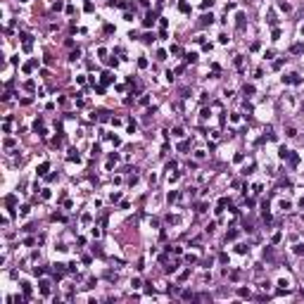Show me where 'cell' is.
I'll return each instance as SVG.
<instances>
[{"label":"cell","instance_id":"6da1fadb","mask_svg":"<svg viewBox=\"0 0 304 304\" xmlns=\"http://www.w3.org/2000/svg\"><path fill=\"white\" fill-rule=\"evenodd\" d=\"M283 83L297 86V83H302V76H299V74H288V76H283Z\"/></svg>","mask_w":304,"mask_h":304},{"label":"cell","instance_id":"7a4b0ae2","mask_svg":"<svg viewBox=\"0 0 304 304\" xmlns=\"http://www.w3.org/2000/svg\"><path fill=\"white\" fill-rule=\"evenodd\" d=\"M154 22H157V12H147V15H145V19H143V26H152Z\"/></svg>","mask_w":304,"mask_h":304},{"label":"cell","instance_id":"3957f363","mask_svg":"<svg viewBox=\"0 0 304 304\" xmlns=\"http://www.w3.org/2000/svg\"><path fill=\"white\" fill-rule=\"evenodd\" d=\"M290 154H292V150H288L285 145H280V150H278V157H280V159H290Z\"/></svg>","mask_w":304,"mask_h":304},{"label":"cell","instance_id":"277c9868","mask_svg":"<svg viewBox=\"0 0 304 304\" xmlns=\"http://www.w3.org/2000/svg\"><path fill=\"white\" fill-rule=\"evenodd\" d=\"M290 52H292V55H302V52H304V45H302V43H295L292 48H290Z\"/></svg>","mask_w":304,"mask_h":304},{"label":"cell","instance_id":"5b68a950","mask_svg":"<svg viewBox=\"0 0 304 304\" xmlns=\"http://www.w3.org/2000/svg\"><path fill=\"white\" fill-rule=\"evenodd\" d=\"M212 22H214V15H202V19H200V24H202V26H209Z\"/></svg>","mask_w":304,"mask_h":304},{"label":"cell","instance_id":"8992f818","mask_svg":"<svg viewBox=\"0 0 304 304\" xmlns=\"http://www.w3.org/2000/svg\"><path fill=\"white\" fill-rule=\"evenodd\" d=\"M48 169H50V164H48V162H43V164L38 166V171H36V173H38V176H45V173H48Z\"/></svg>","mask_w":304,"mask_h":304},{"label":"cell","instance_id":"52a82bcc","mask_svg":"<svg viewBox=\"0 0 304 304\" xmlns=\"http://www.w3.org/2000/svg\"><path fill=\"white\" fill-rule=\"evenodd\" d=\"M67 157H69V162H81V154H78L76 150H69V154H67Z\"/></svg>","mask_w":304,"mask_h":304},{"label":"cell","instance_id":"ba28073f","mask_svg":"<svg viewBox=\"0 0 304 304\" xmlns=\"http://www.w3.org/2000/svg\"><path fill=\"white\" fill-rule=\"evenodd\" d=\"M278 7H280L283 12H290V10H292V5H290V3H285V0H278Z\"/></svg>","mask_w":304,"mask_h":304},{"label":"cell","instance_id":"9c48e42d","mask_svg":"<svg viewBox=\"0 0 304 304\" xmlns=\"http://www.w3.org/2000/svg\"><path fill=\"white\" fill-rule=\"evenodd\" d=\"M235 19H238V31H242V29H245V15L240 12V15L235 17Z\"/></svg>","mask_w":304,"mask_h":304},{"label":"cell","instance_id":"30bf717a","mask_svg":"<svg viewBox=\"0 0 304 304\" xmlns=\"http://www.w3.org/2000/svg\"><path fill=\"white\" fill-rule=\"evenodd\" d=\"M40 292H43V295L50 292V283H48V280H40Z\"/></svg>","mask_w":304,"mask_h":304},{"label":"cell","instance_id":"8fae6325","mask_svg":"<svg viewBox=\"0 0 304 304\" xmlns=\"http://www.w3.org/2000/svg\"><path fill=\"white\" fill-rule=\"evenodd\" d=\"M171 136H173V138H183L185 133H183V128H181V126H176V128L171 131Z\"/></svg>","mask_w":304,"mask_h":304},{"label":"cell","instance_id":"7c38bea8","mask_svg":"<svg viewBox=\"0 0 304 304\" xmlns=\"http://www.w3.org/2000/svg\"><path fill=\"white\" fill-rule=\"evenodd\" d=\"M185 62L195 64V62H197V52H188V55H185Z\"/></svg>","mask_w":304,"mask_h":304},{"label":"cell","instance_id":"4fadbf2b","mask_svg":"<svg viewBox=\"0 0 304 304\" xmlns=\"http://www.w3.org/2000/svg\"><path fill=\"white\" fill-rule=\"evenodd\" d=\"M15 202H17V197H15V195H7V197H5V204H7L10 209L15 207Z\"/></svg>","mask_w":304,"mask_h":304},{"label":"cell","instance_id":"5bb4252c","mask_svg":"<svg viewBox=\"0 0 304 304\" xmlns=\"http://www.w3.org/2000/svg\"><path fill=\"white\" fill-rule=\"evenodd\" d=\"M19 285H22V292H24L26 297L31 295V285H29V283H26V280H24V283H19Z\"/></svg>","mask_w":304,"mask_h":304},{"label":"cell","instance_id":"9a60e30c","mask_svg":"<svg viewBox=\"0 0 304 304\" xmlns=\"http://www.w3.org/2000/svg\"><path fill=\"white\" fill-rule=\"evenodd\" d=\"M242 93H245V98H252V95H254V86H245Z\"/></svg>","mask_w":304,"mask_h":304},{"label":"cell","instance_id":"2e32d148","mask_svg":"<svg viewBox=\"0 0 304 304\" xmlns=\"http://www.w3.org/2000/svg\"><path fill=\"white\" fill-rule=\"evenodd\" d=\"M285 136H288V138H295V136H297V128H295V126H288V128H285Z\"/></svg>","mask_w":304,"mask_h":304},{"label":"cell","instance_id":"e0dca14e","mask_svg":"<svg viewBox=\"0 0 304 304\" xmlns=\"http://www.w3.org/2000/svg\"><path fill=\"white\" fill-rule=\"evenodd\" d=\"M178 10H181V12H190V5H188L185 0H181V3H178Z\"/></svg>","mask_w":304,"mask_h":304},{"label":"cell","instance_id":"ac0fdd59","mask_svg":"<svg viewBox=\"0 0 304 304\" xmlns=\"http://www.w3.org/2000/svg\"><path fill=\"white\" fill-rule=\"evenodd\" d=\"M112 81H114V76H112L109 71H105V74H102V83H112Z\"/></svg>","mask_w":304,"mask_h":304},{"label":"cell","instance_id":"d6986e66","mask_svg":"<svg viewBox=\"0 0 304 304\" xmlns=\"http://www.w3.org/2000/svg\"><path fill=\"white\" fill-rule=\"evenodd\" d=\"M292 252L297 254V257H304V245H295V249Z\"/></svg>","mask_w":304,"mask_h":304},{"label":"cell","instance_id":"ffe728a7","mask_svg":"<svg viewBox=\"0 0 304 304\" xmlns=\"http://www.w3.org/2000/svg\"><path fill=\"white\" fill-rule=\"evenodd\" d=\"M176 197H178V193H176V190H169V195H166V200H169V202H176Z\"/></svg>","mask_w":304,"mask_h":304},{"label":"cell","instance_id":"44dd1931","mask_svg":"<svg viewBox=\"0 0 304 304\" xmlns=\"http://www.w3.org/2000/svg\"><path fill=\"white\" fill-rule=\"evenodd\" d=\"M152 40H154V33H145V36H143V43H147V45H150Z\"/></svg>","mask_w":304,"mask_h":304},{"label":"cell","instance_id":"7402d4cb","mask_svg":"<svg viewBox=\"0 0 304 304\" xmlns=\"http://www.w3.org/2000/svg\"><path fill=\"white\" fill-rule=\"evenodd\" d=\"M209 114H212V112H209L207 107H202V112H200V119H202V121H204V119H209Z\"/></svg>","mask_w":304,"mask_h":304},{"label":"cell","instance_id":"603a6c76","mask_svg":"<svg viewBox=\"0 0 304 304\" xmlns=\"http://www.w3.org/2000/svg\"><path fill=\"white\" fill-rule=\"evenodd\" d=\"M290 164H292V166L299 164V154H290Z\"/></svg>","mask_w":304,"mask_h":304},{"label":"cell","instance_id":"cb8c5ba5","mask_svg":"<svg viewBox=\"0 0 304 304\" xmlns=\"http://www.w3.org/2000/svg\"><path fill=\"white\" fill-rule=\"evenodd\" d=\"M188 147H190V140H183V143H181V145H178V150H181V152H185V150H188Z\"/></svg>","mask_w":304,"mask_h":304},{"label":"cell","instance_id":"d4e9b609","mask_svg":"<svg viewBox=\"0 0 304 304\" xmlns=\"http://www.w3.org/2000/svg\"><path fill=\"white\" fill-rule=\"evenodd\" d=\"M78 57H81V50L76 48V50H74V52H71V55H69V59H71V62H74V59H78Z\"/></svg>","mask_w":304,"mask_h":304},{"label":"cell","instance_id":"484cf974","mask_svg":"<svg viewBox=\"0 0 304 304\" xmlns=\"http://www.w3.org/2000/svg\"><path fill=\"white\" fill-rule=\"evenodd\" d=\"M247 252H249L247 245H238V254H247Z\"/></svg>","mask_w":304,"mask_h":304},{"label":"cell","instance_id":"4316f807","mask_svg":"<svg viewBox=\"0 0 304 304\" xmlns=\"http://www.w3.org/2000/svg\"><path fill=\"white\" fill-rule=\"evenodd\" d=\"M214 5V0H202V10H209Z\"/></svg>","mask_w":304,"mask_h":304},{"label":"cell","instance_id":"83f0119b","mask_svg":"<svg viewBox=\"0 0 304 304\" xmlns=\"http://www.w3.org/2000/svg\"><path fill=\"white\" fill-rule=\"evenodd\" d=\"M254 171V164H252V162H249V164L245 166V169H242V173H252Z\"/></svg>","mask_w":304,"mask_h":304},{"label":"cell","instance_id":"f1b7e54d","mask_svg":"<svg viewBox=\"0 0 304 304\" xmlns=\"http://www.w3.org/2000/svg\"><path fill=\"white\" fill-rule=\"evenodd\" d=\"M290 207H292V204H290V202H288V200H283V202H280V209H283V212H288V209H290Z\"/></svg>","mask_w":304,"mask_h":304},{"label":"cell","instance_id":"f546056e","mask_svg":"<svg viewBox=\"0 0 304 304\" xmlns=\"http://www.w3.org/2000/svg\"><path fill=\"white\" fill-rule=\"evenodd\" d=\"M238 238V231H228V235H226V240H235Z\"/></svg>","mask_w":304,"mask_h":304},{"label":"cell","instance_id":"4dcf8cb0","mask_svg":"<svg viewBox=\"0 0 304 304\" xmlns=\"http://www.w3.org/2000/svg\"><path fill=\"white\" fill-rule=\"evenodd\" d=\"M242 62H245V59H242V55L235 57V67H238V69H242Z\"/></svg>","mask_w":304,"mask_h":304},{"label":"cell","instance_id":"1f68e13d","mask_svg":"<svg viewBox=\"0 0 304 304\" xmlns=\"http://www.w3.org/2000/svg\"><path fill=\"white\" fill-rule=\"evenodd\" d=\"M93 254H95V257H102V249H100V245H93Z\"/></svg>","mask_w":304,"mask_h":304},{"label":"cell","instance_id":"d6a6232c","mask_svg":"<svg viewBox=\"0 0 304 304\" xmlns=\"http://www.w3.org/2000/svg\"><path fill=\"white\" fill-rule=\"evenodd\" d=\"M214 228H216V221H212V224H207V228H204V231H207V233H214Z\"/></svg>","mask_w":304,"mask_h":304},{"label":"cell","instance_id":"836d02e7","mask_svg":"<svg viewBox=\"0 0 304 304\" xmlns=\"http://www.w3.org/2000/svg\"><path fill=\"white\" fill-rule=\"evenodd\" d=\"M238 295H240V297H249V290H247V288H240Z\"/></svg>","mask_w":304,"mask_h":304},{"label":"cell","instance_id":"e575fe53","mask_svg":"<svg viewBox=\"0 0 304 304\" xmlns=\"http://www.w3.org/2000/svg\"><path fill=\"white\" fill-rule=\"evenodd\" d=\"M24 88H26V90H33V88H36V83H33V81H26Z\"/></svg>","mask_w":304,"mask_h":304},{"label":"cell","instance_id":"d590c367","mask_svg":"<svg viewBox=\"0 0 304 304\" xmlns=\"http://www.w3.org/2000/svg\"><path fill=\"white\" fill-rule=\"evenodd\" d=\"M185 261H188V264H195V261H197V257H195V254H188Z\"/></svg>","mask_w":304,"mask_h":304},{"label":"cell","instance_id":"8d00e7d4","mask_svg":"<svg viewBox=\"0 0 304 304\" xmlns=\"http://www.w3.org/2000/svg\"><path fill=\"white\" fill-rule=\"evenodd\" d=\"M40 197H43V200H50V190H48V188H43V193H40Z\"/></svg>","mask_w":304,"mask_h":304},{"label":"cell","instance_id":"74e56055","mask_svg":"<svg viewBox=\"0 0 304 304\" xmlns=\"http://www.w3.org/2000/svg\"><path fill=\"white\" fill-rule=\"evenodd\" d=\"M145 285H147V288H145V295H152V292H154V288H152V283H145Z\"/></svg>","mask_w":304,"mask_h":304},{"label":"cell","instance_id":"f35d334b","mask_svg":"<svg viewBox=\"0 0 304 304\" xmlns=\"http://www.w3.org/2000/svg\"><path fill=\"white\" fill-rule=\"evenodd\" d=\"M157 59H159V62H164V59H166V52L159 50V52H157Z\"/></svg>","mask_w":304,"mask_h":304},{"label":"cell","instance_id":"ab89813d","mask_svg":"<svg viewBox=\"0 0 304 304\" xmlns=\"http://www.w3.org/2000/svg\"><path fill=\"white\" fill-rule=\"evenodd\" d=\"M138 67H140V69H145V67H147V59L140 57V59H138Z\"/></svg>","mask_w":304,"mask_h":304},{"label":"cell","instance_id":"60d3db41","mask_svg":"<svg viewBox=\"0 0 304 304\" xmlns=\"http://www.w3.org/2000/svg\"><path fill=\"white\" fill-rule=\"evenodd\" d=\"M264 257H266V259H271V257H273V249L266 247V249H264Z\"/></svg>","mask_w":304,"mask_h":304},{"label":"cell","instance_id":"b9f144b4","mask_svg":"<svg viewBox=\"0 0 304 304\" xmlns=\"http://www.w3.org/2000/svg\"><path fill=\"white\" fill-rule=\"evenodd\" d=\"M271 38H273V40H278V38H280V29H273V33H271Z\"/></svg>","mask_w":304,"mask_h":304},{"label":"cell","instance_id":"7bdbcfd3","mask_svg":"<svg viewBox=\"0 0 304 304\" xmlns=\"http://www.w3.org/2000/svg\"><path fill=\"white\" fill-rule=\"evenodd\" d=\"M19 216H29V207H22V209H19Z\"/></svg>","mask_w":304,"mask_h":304},{"label":"cell","instance_id":"ee69618b","mask_svg":"<svg viewBox=\"0 0 304 304\" xmlns=\"http://www.w3.org/2000/svg\"><path fill=\"white\" fill-rule=\"evenodd\" d=\"M107 64H109V67H117V64H119V59H114V57H109V59H107Z\"/></svg>","mask_w":304,"mask_h":304},{"label":"cell","instance_id":"f6af8a7d","mask_svg":"<svg viewBox=\"0 0 304 304\" xmlns=\"http://www.w3.org/2000/svg\"><path fill=\"white\" fill-rule=\"evenodd\" d=\"M252 193H254V195H259V193H261V183H257V185L252 188Z\"/></svg>","mask_w":304,"mask_h":304},{"label":"cell","instance_id":"bcb514c9","mask_svg":"<svg viewBox=\"0 0 304 304\" xmlns=\"http://www.w3.org/2000/svg\"><path fill=\"white\" fill-rule=\"evenodd\" d=\"M131 285H133V290H138V288H140V280H138V278H133V280H131Z\"/></svg>","mask_w":304,"mask_h":304}]
</instances>
